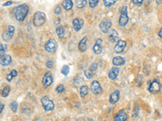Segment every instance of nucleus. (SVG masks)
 <instances>
[{"instance_id": "nucleus-10", "label": "nucleus", "mask_w": 162, "mask_h": 121, "mask_svg": "<svg viewBox=\"0 0 162 121\" xmlns=\"http://www.w3.org/2000/svg\"><path fill=\"white\" fill-rule=\"evenodd\" d=\"M91 90L92 91L93 94H100L102 92V87H101L100 83L97 81H93L91 84Z\"/></svg>"}, {"instance_id": "nucleus-26", "label": "nucleus", "mask_w": 162, "mask_h": 121, "mask_svg": "<svg viewBox=\"0 0 162 121\" xmlns=\"http://www.w3.org/2000/svg\"><path fill=\"white\" fill-rule=\"evenodd\" d=\"M9 93H10V87H5L3 88V91H2V96L6 98L9 95Z\"/></svg>"}, {"instance_id": "nucleus-11", "label": "nucleus", "mask_w": 162, "mask_h": 121, "mask_svg": "<svg viewBox=\"0 0 162 121\" xmlns=\"http://www.w3.org/2000/svg\"><path fill=\"white\" fill-rule=\"evenodd\" d=\"M126 46H127V42L126 41H122V40H119L117 42L115 47H114V51H115V53H120L125 49Z\"/></svg>"}, {"instance_id": "nucleus-16", "label": "nucleus", "mask_w": 162, "mask_h": 121, "mask_svg": "<svg viewBox=\"0 0 162 121\" xmlns=\"http://www.w3.org/2000/svg\"><path fill=\"white\" fill-rule=\"evenodd\" d=\"M108 37L109 39L110 40V41L112 42H118L119 40H118V34L116 30H111L108 32Z\"/></svg>"}, {"instance_id": "nucleus-27", "label": "nucleus", "mask_w": 162, "mask_h": 121, "mask_svg": "<svg viewBox=\"0 0 162 121\" xmlns=\"http://www.w3.org/2000/svg\"><path fill=\"white\" fill-rule=\"evenodd\" d=\"M116 1H114V0H104V4L106 7H111L112 5H113L114 3H115Z\"/></svg>"}, {"instance_id": "nucleus-21", "label": "nucleus", "mask_w": 162, "mask_h": 121, "mask_svg": "<svg viewBox=\"0 0 162 121\" xmlns=\"http://www.w3.org/2000/svg\"><path fill=\"white\" fill-rule=\"evenodd\" d=\"M62 6L65 10H71L73 7V3L71 0H64L62 3Z\"/></svg>"}, {"instance_id": "nucleus-5", "label": "nucleus", "mask_w": 162, "mask_h": 121, "mask_svg": "<svg viewBox=\"0 0 162 121\" xmlns=\"http://www.w3.org/2000/svg\"><path fill=\"white\" fill-rule=\"evenodd\" d=\"M14 32H15V27L12 25L10 26H8L7 27V29L6 31L3 33L2 35V37H3V39L5 41H10L12 38V36L14 35Z\"/></svg>"}, {"instance_id": "nucleus-37", "label": "nucleus", "mask_w": 162, "mask_h": 121, "mask_svg": "<svg viewBox=\"0 0 162 121\" xmlns=\"http://www.w3.org/2000/svg\"><path fill=\"white\" fill-rule=\"evenodd\" d=\"M132 3L134 4H135V5L140 6L143 3V0H132Z\"/></svg>"}, {"instance_id": "nucleus-41", "label": "nucleus", "mask_w": 162, "mask_h": 121, "mask_svg": "<svg viewBox=\"0 0 162 121\" xmlns=\"http://www.w3.org/2000/svg\"><path fill=\"white\" fill-rule=\"evenodd\" d=\"M3 108H4V104L0 103V113H2V112H3Z\"/></svg>"}, {"instance_id": "nucleus-33", "label": "nucleus", "mask_w": 162, "mask_h": 121, "mask_svg": "<svg viewBox=\"0 0 162 121\" xmlns=\"http://www.w3.org/2000/svg\"><path fill=\"white\" fill-rule=\"evenodd\" d=\"M74 82H75V84L79 85V84H80V83H82V82H83V80L82 77H80V76H77V78H76L74 80Z\"/></svg>"}, {"instance_id": "nucleus-3", "label": "nucleus", "mask_w": 162, "mask_h": 121, "mask_svg": "<svg viewBox=\"0 0 162 121\" xmlns=\"http://www.w3.org/2000/svg\"><path fill=\"white\" fill-rule=\"evenodd\" d=\"M120 18L118 20V24L121 27H124L129 20V18L127 15V6H123L120 8Z\"/></svg>"}, {"instance_id": "nucleus-35", "label": "nucleus", "mask_w": 162, "mask_h": 121, "mask_svg": "<svg viewBox=\"0 0 162 121\" xmlns=\"http://www.w3.org/2000/svg\"><path fill=\"white\" fill-rule=\"evenodd\" d=\"M46 67L49 69H53L54 68V62L52 61H48L46 62Z\"/></svg>"}, {"instance_id": "nucleus-38", "label": "nucleus", "mask_w": 162, "mask_h": 121, "mask_svg": "<svg viewBox=\"0 0 162 121\" xmlns=\"http://www.w3.org/2000/svg\"><path fill=\"white\" fill-rule=\"evenodd\" d=\"M10 73L12 74V77H16V76L18 75V73H17V71H16L15 70H12Z\"/></svg>"}, {"instance_id": "nucleus-30", "label": "nucleus", "mask_w": 162, "mask_h": 121, "mask_svg": "<svg viewBox=\"0 0 162 121\" xmlns=\"http://www.w3.org/2000/svg\"><path fill=\"white\" fill-rule=\"evenodd\" d=\"M98 3H99V0H90L89 1V6L92 8H94V7H96L97 6Z\"/></svg>"}, {"instance_id": "nucleus-14", "label": "nucleus", "mask_w": 162, "mask_h": 121, "mask_svg": "<svg viewBox=\"0 0 162 121\" xmlns=\"http://www.w3.org/2000/svg\"><path fill=\"white\" fill-rule=\"evenodd\" d=\"M119 96H120V92L118 90L111 93L109 95V103L112 104L116 103L119 99Z\"/></svg>"}, {"instance_id": "nucleus-2", "label": "nucleus", "mask_w": 162, "mask_h": 121, "mask_svg": "<svg viewBox=\"0 0 162 121\" xmlns=\"http://www.w3.org/2000/svg\"><path fill=\"white\" fill-rule=\"evenodd\" d=\"M46 20L45 14L41 11H36L33 16V24L36 27H41Z\"/></svg>"}, {"instance_id": "nucleus-25", "label": "nucleus", "mask_w": 162, "mask_h": 121, "mask_svg": "<svg viewBox=\"0 0 162 121\" xmlns=\"http://www.w3.org/2000/svg\"><path fill=\"white\" fill-rule=\"evenodd\" d=\"M61 73L63 74V75L66 76L69 73V66H66V65H65V66H63L61 69Z\"/></svg>"}, {"instance_id": "nucleus-13", "label": "nucleus", "mask_w": 162, "mask_h": 121, "mask_svg": "<svg viewBox=\"0 0 162 121\" xmlns=\"http://www.w3.org/2000/svg\"><path fill=\"white\" fill-rule=\"evenodd\" d=\"M102 39H97L93 46V51L96 54H100L102 52Z\"/></svg>"}, {"instance_id": "nucleus-39", "label": "nucleus", "mask_w": 162, "mask_h": 121, "mask_svg": "<svg viewBox=\"0 0 162 121\" xmlns=\"http://www.w3.org/2000/svg\"><path fill=\"white\" fill-rule=\"evenodd\" d=\"M12 3H13V2H12V1H8V2H7V3H3V7H6V6H9V5H12Z\"/></svg>"}, {"instance_id": "nucleus-31", "label": "nucleus", "mask_w": 162, "mask_h": 121, "mask_svg": "<svg viewBox=\"0 0 162 121\" xmlns=\"http://www.w3.org/2000/svg\"><path fill=\"white\" fill-rule=\"evenodd\" d=\"M64 90H65V88H64V86H63L62 84L59 85L58 87H57V88H56V91L58 92L59 94H60V93L63 92V91H64Z\"/></svg>"}, {"instance_id": "nucleus-6", "label": "nucleus", "mask_w": 162, "mask_h": 121, "mask_svg": "<svg viewBox=\"0 0 162 121\" xmlns=\"http://www.w3.org/2000/svg\"><path fill=\"white\" fill-rule=\"evenodd\" d=\"M57 48H58V44L53 39L49 40L45 44V49L49 53H54Z\"/></svg>"}, {"instance_id": "nucleus-19", "label": "nucleus", "mask_w": 162, "mask_h": 121, "mask_svg": "<svg viewBox=\"0 0 162 121\" xmlns=\"http://www.w3.org/2000/svg\"><path fill=\"white\" fill-rule=\"evenodd\" d=\"M12 62V57L11 56L9 55H4L3 57H1V61H0V63L3 66H7L8 65H10Z\"/></svg>"}, {"instance_id": "nucleus-18", "label": "nucleus", "mask_w": 162, "mask_h": 121, "mask_svg": "<svg viewBox=\"0 0 162 121\" xmlns=\"http://www.w3.org/2000/svg\"><path fill=\"white\" fill-rule=\"evenodd\" d=\"M125 62H126L125 59L122 57H115L113 59V66H122L125 64Z\"/></svg>"}, {"instance_id": "nucleus-17", "label": "nucleus", "mask_w": 162, "mask_h": 121, "mask_svg": "<svg viewBox=\"0 0 162 121\" xmlns=\"http://www.w3.org/2000/svg\"><path fill=\"white\" fill-rule=\"evenodd\" d=\"M119 73V69L118 67H113L109 72V78L112 80L116 79Z\"/></svg>"}, {"instance_id": "nucleus-12", "label": "nucleus", "mask_w": 162, "mask_h": 121, "mask_svg": "<svg viewBox=\"0 0 162 121\" xmlns=\"http://www.w3.org/2000/svg\"><path fill=\"white\" fill-rule=\"evenodd\" d=\"M72 24H73V27L75 31H80L82 27H83V20L81 19H79V18H75L72 21Z\"/></svg>"}, {"instance_id": "nucleus-29", "label": "nucleus", "mask_w": 162, "mask_h": 121, "mask_svg": "<svg viewBox=\"0 0 162 121\" xmlns=\"http://www.w3.org/2000/svg\"><path fill=\"white\" fill-rule=\"evenodd\" d=\"M84 74L86 78H88V79H91L93 77V73L90 70H86L84 71Z\"/></svg>"}, {"instance_id": "nucleus-9", "label": "nucleus", "mask_w": 162, "mask_h": 121, "mask_svg": "<svg viewBox=\"0 0 162 121\" xmlns=\"http://www.w3.org/2000/svg\"><path fill=\"white\" fill-rule=\"evenodd\" d=\"M160 88H161V84L160 83V82H158L157 80H154L149 85L148 90L151 93H152V94H156V93L160 90Z\"/></svg>"}, {"instance_id": "nucleus-23", "label": "nucleus", "mask_w": 162, "mask_h": 121, "mask_svg": "<svg viewBox=\"0 0 162 121\" xmlns=\"http://www.w3.org/2000/svg\"><path fill=\"white\" fill-rule=\"evenodd\" d=\"M88 93V87L86 85H83L80 87V95L81 97H85Z\"/></svg>"}, {"instance_id": "nucleus-8", "label": "nucleus", "mask_w": 162, "mask_h": 121, "mask_svg": "<svg viewBox=\"0 0 162 121\" xmlns=\"http://www.w3.org/2000/svg\"><path fill=\"white\" fill-rule=\"evenodd\" d=\"M111 21L108 19H104L103 20L101 24H100V29L102 32L104 33H108L109 32V30L111 27Z\"/></svg>"}, {"instance_id": "nucleus-24", "label": "nucleus", "mask_w": 162, "mask_h": 121, "mask_svg": "<svg viewBox=\"0 0 162 121\" xmlns=\"http://www.w3.org/2000/svg\"><path fill=\"white\" fill-rule=\"evenodd\" d=\"M86 4H87L86 0H78V1H76L75 3V5L78 8H83Z\"/></svg>"}, {"instance_id": "nucleus-34", "label": "nucleus", "mask_w": 162, "mask_h": 121, "mask_svg": "<svg viewBox=\"0 0 162 121\" xmlns=\"http://www.w3.org/2000/svg\"><path fill=\"white\" fill-rule=\"evenodd\" d=\"M97 69V63H92L91 66H90V68H89V70H90L92 73H93L94 71H96Z\"/></svg>"}, {"instance_id": "nucleus-28", "label": "nucleus", "mask_w": 162, "mask_h": 121, "mask_svg": "<svg viewBox=\"0 0 162 121\" xmlns=\"http://www.w3.org/2000/svg\"><path fill=\"white\" fill-rule=\"evenodd\" d=\"M10 107H11V109H12V111H13V112H16L17 107H18V103H17V102H15V101L12 102V103L10 104Z\"/></svg>"}, {"instance_id": "nucleus-42", "label": "nucleus", "mask_w": 162, "mask_h": 121, "mask_svg": "<svg viewBox=\"0 0 162 121\" xmlns=\"http://www.w3.org/2000/svg\"><path fill=\"white\" fill-rule=\"evenodd\" d=\"M158 35H159V36H160V37H161V38H162V28H160V32H159Z\"/></svg>"}, {"instance_id": "nucleus-36", "label": "nucleus", "mask_w": 162, "mask_h": 121, "mask_svg": "<svg viewBox=\"0 0 162 121\" xmlns=\"http://www.w3.org/2000/svg\"><path fill=\"white\" fill-rule=\"evenodd\" d=\"M54 12H55V14H57V15H60V14H61V12H62V9H61L60 6H57V7H55V9H54Z\"/></svg>"}, {"instance_id": "nucleus-22", "label": "nucleus", "mask_w": 162, "mask_h": 121, "mask_svg": "<svg viewBox=\"0 0 162 121\" xmlns=\"http://www.w3.org/2000/svg\"><path fill=\"white\" fill-rule=\"evenodd\" d=\"M56 33L58 35V36L59 38H62L65 35V29L62 26H59L58 27L56 28Z\"/></svg>"}, {"instance_id": "nucleus-1", "label": "nucleus", "mask_w": 162, "mask_h": 121, "mask_svg": "<svg viewBox=\"0 0 162 121\" xmlns=\"http://www.w3.org/2000/svg\"><path fill=\"white\" fill-rule=\"evenodd\" d=\"M28 11H29V7L25 3L18 6L15 10V17L18 21H23L25 17L27 16Z\"/></svg>"}, {"instance_id": "nucleus-20", "label": "nucleus", "mask_w": 162, "mask_h": 121, "mask_svg": "<svg viewBox=\"0 0 162 121\" xmlns=\"http://www.w3.org/2000/svg\"><path fill=\"white\" fill-rule=\"evenodd\" d=\"M79 49L81 53H83L87 49V37H83V38L80 41L79 43Z\"/></svg>"}, {"instance_id": "nucleus-7", "label": "nucleus", "mask_w": 162, "mask_h": 121, "mask_svg": "<svg viewBox=\"0 0 162 121\" xmlns=\"http://www.w3.org/2000/svg\"><path fill=\"white\" fill-rule=\"evenodd\" d=\"M53 75L51 72H46L42 78V85L45 88L50 87L53 83Z\"/></svg>"}, {"instance_id": "nucleus-4", "label": "nucleus", "mask_w": 162, "mask_h": 121, "mask_svg": "<svg viewBox=\"0 0 162 121\" xmlns=\"http://www.w3.org/2000/svg\"><path fill=\"white\" fill-rule=\"evenodd\" d=\"M41 102L42 103V106L44 107V109L46 111H50L52 110H54V102L52 100H50L47 96H44L41 99Z\"/></svg>"}, {"instance_id": "nucleus-32", "label": "nucleus", "mask_w": 162, "mask_h": 121, "mask_svg": "<svg viewBox=\"0 0 162 121\" xmlns=\"http://www.w3.org/2000/svg\"><path fill=\"white\" fill-rule=\"evenodd\" d=\"M5 51H6V45L3 44H1V46H0V54H1V57L5 53Z\"/></svg>"}, {"instance_id": "nucleus-43", "label": "nucleus", "mask_w": 162, "mask_h": 121, "mask_svg": "<svg viewBox=\"0 0 162 121\" xmlns=\"http://www.w3.org/2000/svg\"><path fill=\"white\" fill-rule=\"evenodd\" d=\"M36 121H39V119H37V120H36ZM43 121V120H42Z\"/></svg>"}, {"instance_id": "nucleus-15", "label": "nucleus", "mask_w": 162, "mask_h": 121, "mask_svg": "<svg viewBox=\"0 0 162 121\" xmlns=\"http://www.w3.org/2000/svg\"><path fill=\"white\" fill-rule=\"evenodd\" d=\"M127 119V114L124 111H120L119 112L114 116V121H126Z\"/></svg>"}, {"instance_id": "nucleus-40", "label": "nucleus", "mask_w": 162, "mask_h": 121, "mask_svg": "<svg viewBox=\"0 0 162 121\" xmlns=\"http://www.w3.org/2000/svg\"><path fill=\"white\" fill-rule=\"evenodd\" d=\"M12 74L11 73H9V74H7V81H11L12 79Z\"/></svg>"}]
</instances>
